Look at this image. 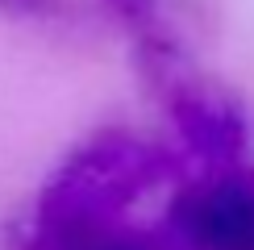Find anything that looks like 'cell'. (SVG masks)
<instances>
[{
	"mask_svg": "<svg viewBox=\"0 0 254 250\" xmlns=\"http://www.w3.org/2000/svg\"><path fill=\"white\" fill-rule=\"evenodd\" d=\"M167 171H171V159L158 146L133 133H100L50 175L38 200L34 234L117 225L125 204L150 192Z\"/></svg>",
	"mask_w": 254,
	"mask_h": 250,
	"instance_id": "cell-1",
	"label": "cell"
},
{
	"mask_svg": "<svg viewBox=\"0 0 254 250\" xmlns=\"http://www.w3.org/2000/svg\"><path fill=\"white\" fill-rule=\"evenodd\" d=\"M29 250H163L150 234L104 225V229H71V234H34Z\"/></svg>",
	"mask_w": 254,
	"mask_h": 250,
	"instance_id": "cell-4",
	"label": "cell"
},
{
	"mask_svg": "<svg viewBox=\"0 0 254 250\" xmlns=\"http://www.w3.org/2000/svg\"><path fill=\"white\" fill-rule=\"evenodd\" d=\"M167 238L179 250H254V180L229 171L179 192Z\"/></svg>",
	"mask_w": 254,
	"mask_h": 250,
	"instance_id": "cell-2",
	"label": "cell"
},
{
	"mask_svg": "<svg viewBox=\"0 0 254 250\" xmlns=\"http://www.w3.org/2000/svg\"><path fill=\"white\" fill-rule=\"evenodd\" d=\"M179 133L208 163H229L246 146L242 113L217 96H184L179 100Z\"/></svg>",
	"mask_w": 254,
	"mask_h": 250,
	"instance_id": "cell-3",
	"label": "cell"
},
{
	"mask_svg": "<svg viewBox=\"0 0 254 250\" xmlns=\"http://www.w3.org/2000/svg\"><path fill=\"white\" fill-rule=\"evenodd\" d=\"M13 4H34V0H13Z\"/></svg>",
	"mask_w": 254,
	"mask_h": 250,
	"instance_id": "cell-5",
	"label": "cell"
}]
</instances>
